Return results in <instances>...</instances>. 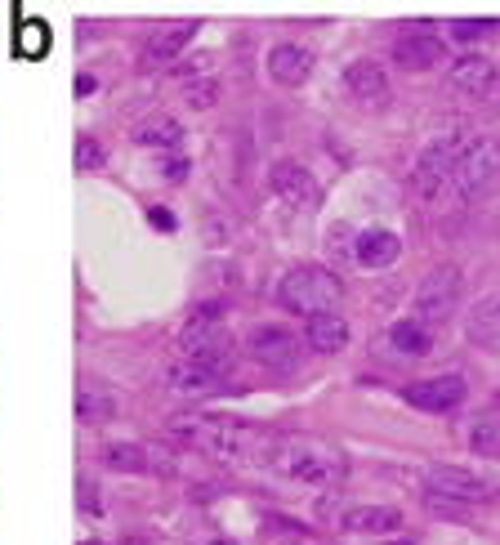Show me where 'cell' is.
Returning a JSON list of instances; mask_svg holds the SVG:
<instances>
[{
  "mask_svg": "<svg viewBox=\"0 0 500 545\" xmlns=\"http://www.w3.org/2000/svg\"><path fill=\"white\" fill-rule=\"evenodd\" d=\"M228 367H233V362H197V358H179L175 367H170L166 385L175 389V394H192V398H197V394H210V389L224 385Z\"/></svg>",
  "mask_w": 500,
  "mask_h": 545,
  "instance_id": "cell-10",
  "label": "cell"
},
{
  "mask_svg": "<svg viewBox=\"0 0 500 545\" xmlns=\"http://www.w3.org/2000/svg\"><path fill=\"white\" fill-rule=\"evenodd\" d=\"M398 255H402V237L389 233V228H362L353 237V260L362 269H389V264H398Z\"/></svg>",
  "mask_w": 500,
  "mask_h": 545,
  "instance_id": "cell-16",
  "label": "cell"
},
{
  "mask_svg": "<svg viewBox=\"0 0 500 545\" xmlns=\"http://www.w3.org/2000/svg\"><path fill=\"white\" fill-rule=\"evenodd\" d=\"M340 523H344V532H398L402 514L393 505H353Z\"/></svg>",
  "mask_w": 500,
  "mask_h": 545,
  "instance_id": "cell-20",
  "label": "cell"
},
{
  "mask_svg": "<svg viewBox=\"0 0 500 545\" xmlns=\"http://www.w3.org/2000/svg\"><path fill=\"white\" fill-rule=\"evenodd\" d=\"M170 434L179 443L197 447V452H210L219 461H250V456H268V443L259 429L242 425V420H228V416H201V411H188V416L170 420Z\"/></svg>",
  "mask_w": 500,
  "mask_h": 545,
  "instance_id": "cell-1",
  "label": "cell"
},
{
  "mask_svg": "<svg viewBox=\"0 0 500 545\" xmlns=\"http://www.w3.org/2000/svg\"><path fill=\"white\" fill-rule=\"evenodd\" d=\"M197 18H184V23H166L157 27V32L148 36V45H143V68H166V63H175L179 54L188 50V41L197 36Z\"/></svg>",
  "mask_w": 500,
  "mask_h": 545,
  "instance_id": "cell-13",
  "label": "cell"
},
{
  "mask_svg": "<svg viewBox=\"0 0 500 545\" xmlns=\"http://www.w3.org/2000/svg\"><path fill=\"white\" fill-rule=\"evenodd\" d=\"M215 99H219V85L215 81H188L184 85V103L188 108H215Z\"/></svg>",
  "mask_w": 500,
  "mask_h": 545,
  "instance_id": "cell-28",
  "label": "cell"
},
{
  "mask_svg": "<svg viewBox=\"0 0 500 545\" xmlns=\"http://www.w3.org/2000/svg\"><path fill=\"white\" fill-rule=\"evenodd\" d=\"M469 447L483 456H500V416L496 411H487V416H478L474 425H469Z\"/></svg>",
  "mask_w": 500,
  "mask_h": 545,
  "instance_id": "cell-26",
  "label": "cell"
},
{
  "mask_svg": "<svg viewBox=\"0 0 500 545\" xmlns=\"http://www.w3.org/2000/svg\"><path fill=\"white\" fill-rule=\"evenodd\" d=\"M451 94H465V99H483V94L496 90V63L483 59V54H460L447 72Z\"/></svg>",
  "mask_w": 500,
  "mask_h": 545,
  "instance_id": "cell-12",
  "label": "cell"
},
{
  "mask_svg": "<svg viewBox=\"0 0 500 545\" xmlns=\"http://www.w3.org/2000/svg\"><path fill=\"white\" fill-rule=\"evenodd\" d=\"M384 545H416V541H411V537H398V541H384Z\"/></svg>",
  "mask_w": 500,
  "mask_h": 545,
  "instance_id": "cell-33",
  "label": "cell"
},
{
  "mask_svg": "<svg viewBox=\"0 0 500 545\" xmlns=\"http://www.w3.org/2000/svg\"><path fill=\"white\" fill-rule=\"evenodd\" d=\"M465 394H469V385L460 376H429V380L407 385V403L420 411H456L465 403Z\"/></svg>",
  "mask_w": 500,
  "mask_h": 545,
  "instance_id": "cell-11",
  "label": "cell"
},
{
  "mask_svg": "<svg viewBox=\"0 0 500 545\" xmlns=\"http://www.w3.org/2000/svg\"><path fill=\"white\" fill-rule=\"evenodd\" d=\"M268 184H273V193L282 197L286 206H304V210L317 206V179L300 166V161H277Z\"/></svg>",
  "mask_w": 500,
  "mask_h": 545,
  "instance_id": "cell-14",
  "label": "cell"
},
{
  "mask_svg": "<svg viewBox=\"0 0 500 545\" xmlns=\"http://www.w3.org/2000/svg\"><path fill=\"white\" fill-rule=\"evenodd\" d=\"M389 344H393L398 353H407V358H420V353H429V344H434V331H429L425 322H416V318L393 322Z\"/></svg>",
  "mask_w": 500,
  "mask_h": 545,
  "instance_id": "cell-23",
  "label": "cell"
},
{
  "mask_svg": "<svg viewBox=\"0 0 500 545\" xmlns=\"http://www.w3.org/2000/svg\"><path fill=\"white\" fill-rule=\"evenodd\" d=\"M161 170H166L170 184H179V179L188 175V161H184V157H166V166H161Z\"/></svg>",
  "mask_w": 500,
  "mask_h": 545,
  "instance_id": "cell-31",
  "label": "cell"
},
{
  "mask_svg": "<svg viewBox=\"0 0 500 545\" xmlns=\"http://www.w3.org/2000/svg\"><path fill=\"white\" fill-rule=\"evenodd\" d=\"M460 295H465V273L456 264H442V269H429L416 286V322L434 327V322H447L456 313Z\"/></svg>",
  "mask_w": 500,
  "mask_h": 545,
  "instance_id": "cell-5",
  "label": "cell"
},
{
  "mask_svg": "<svg viewBox=\"0 0 500 545\" xmlns=\"http://www.w3.org/2000/svg\"><path fill=\"white\" fill-rule=\"evenodd\" d=\"M23 50L27 54H41L45 50V27L36 23V27H23Z\"/></svg>",
  "mask_w": 500,
  "mask_h": 545,
  "instance_id": "cell-30",
  "label": "cell"
},
{
  "mask_svg": "<svg viewBox=\"0 0 500 545\" xmlns=\"http://www.w3.org/2000/svg\"><path fill=\"white\" fill-rule=\"evenodd\" d=\"M496 179H500V139H469L465 152L456 157V166H451L447 193L456 202H469L483 188H492Z\"/></svg>",
  "mask_w": 500,
  "mask_h": 545,
  "instance_id": "cell-4",
  "label": "cell"
},
{
  "mask_svg": "<svg viewBox=\"0 0 500 545\" xmlns=\"http://www.w3.org/2000/svg\"><path fill=\"white\" fill-rule=\"evenodd\" d=\"M99 456H103V465H108V470H117V474H143V470H152V447H143V443H108Z\"/></svg>",
  "mask_w": 500,
  "mask_h": 545,
  "instance_id": "cell-22",
  "label": "cell"
},
{
  "mask_svg": "<svg viewBox=\"0 0 500 545\" xmlns=\"http://www.w3.org/2000/svg\"><path fill=\"white\" fill-rule=\"evenodd\" d=\"M465 331L478 349H500V295H487V300H478L469 309Z\"/></svg>",
  "mask_w": 500,
  "mask_h": 545,
  "instance_id": "cell-19",
  "label": "cell"
},
{
  "mask_svg": "<svg viewBox=\"0 0 500 545\" xmlns=\"http://www.w3.org/2000/svg\"><path fill=\"white\" fill-rule=\"evenodd\" d=\"M152 224H157V228H170V224H175V219H170L166 210H152Z\"/></svg>",
  "mask_w": 500,
  "mask_h": 545,
  "instance_id": "cell-32",
  "label": "cell"
},
{
  "mask_svg": "<svg viewBox=\"0 0 500 545\" xmlns=\"http://www.w3.org/2000/svg\"><path fill=\"white\" fill-rule=\"evenodd\" d=\"M210 545H233V541H210Z\"/></svg>",
  "mask_w": 500,
  "mask_h": 545,
  "instance_id": "cell-34",
  "label": "cell"
},
{
  "mask_svg": "<svg viewBox=\"0 0 500 545\" xmlns=\"http://www.w3.org/2000/svg\"><path fill=\"white\" fill-rule=\"evenodd\" d=\"M492 32H500L496 18H451L447 23V36L456 45H474V41H487Z\"/></svg>",
  "mask_w": 500,
  "mask_h": 545,
  "instance_id": "cell-27",
  "label": "cell"
},
{
  "mask_svg": "<svg viewBox=\"0 0 500 545\" xmlns=\"http://www.w3.org/2000/svg\"><path fill=\"white\" fill-rule=\"evenodd\" d=\"M309 349L317 353H340L349 344V322L340 313H322V318H309V331H304Z\"/></svg>",
  "mask_w": 500,
  "mask_h": 545,
  "instance_id": "cell-21",
  "label": "cell"
},
{
  "mask_svg": "<svg viewBox=\"0 0 500 545\" xmlns=\"http://www.w3.org/2000/svg\"><path fill=\"white\" fill-rule=\"evenodd\" d=\"M76 166L81 170H94V166H103V148L94 143L90 135H85L81 143H76Z\"/></svg>",
  "mask_w": 500,
  "mask_h": 545,
  "instance_id": "cell-29",
  "label": "cell"
},
{
  "mask_svg": "<svg viewBox=\"0 0 500 545\" xmlns=\"http://www.w3.org/2000/svg\"><path fill=\"white\" fill-rule=\"evenodd\" d=\"M134 143H148V148H179V143H184V130H179V121H170V117H152L134 130Z\"/></svg>",
  "mask_w": 500,
  "mask_h": 545,
  "instance_id": "cell-24",
  "label": "cell"
},
{
  "mask_svg": "<svg viewBox=\"0 0 500 545\" xmlns=\"http://www.w3.org/2000/svg\"><path fill=\"white\" fill-rule=\"evenodd\" d=\"M179 349H184V358H197V362H233L228 358L224 322H219V304H201L192 313L184 331H179Z\"/></svg>",
  "mask_w": 500,
  "mask_h": 545,
  "instance_id": "cell-7",
  "label": "cell"
},
{
  "mask_svg": "<svg viewBox=\"0 0 500 545\" xmlns=\"http://www.w3.org/2000/svg\"><path fill=\"white\" fill-rule=\"evenodd\" d=\"M442 59V41L434 32H402L393 41V63L407 72H429Z\"/></svg>",
  "mask_w": 500,
  "mask_h": 545,
  "instance_id": "cell-18",
  "label": "cell"
},
{
  "mask_svg": "<svg viewBox=\"0 0 500 545\" xmlns=\"http://www.w3.org/2000/svg\"><path fill=\"white\" fill-rule=\"evenodd\" d=\"M268 465H273L277 474L295 478V483H309V487H331L349 470L340 447L322 443V438H309V434L273 438V443H268Z\"/></svg>",
  "mask_w": 500,
  "mask_h": 545,
  "instance_id": "cell-2",
  "label": "cell"
},
{
  "mask_svg": "<svg viewBox=\"0 0 500 545\" xmlns=\"http://www.w3.org/2000/svg\"><path fill=\"white\" fill-rule=\"evenodd\" d=\"M246 353L268 371H295L300 367V336L291 327H277V322H264L246 336Z\"/></svg>",
  "mask_w": 500,
  "mask_h": 545,
  "instance_id": "cell-8",
  "label": "cell"
},
{
  "mask_svg": "<svg viewBox=\"0 0 500 545\" xmlns=\"http://www.w3.org/2000/svg\"><path fill=\"white\" fill-rule=\"evenodd\" d=\"M268 76H273L277 85H286V90L304 85L313 76V50H304V45H295V41L273 45V50H268Z\"/></svg>",
  "mask_w": 500,
  "mask_h": 545,
  "instance_id": "cell-15",
  "label": "cell"
},
{
  "mask_svg": "<svg viewBox=\"0 0 500 545\" xmlns=\"http://www.w3.org/2000/svg\"><path fill=\"white\" fill-rule=\"evenodd\" d=\"M344 300V286L331 269H317V264H304V269H291L277 282V304L286 313H300V318H322V313H335V304Z\"/></svg>",
  "mask_w": 500,
  "mask_h": 545,
  "instance_id": "cell-3",
  "label": "cell"
},
{
  "mask_svg": "<svg viewBox=\"0 0 500 545\" xmlns=\"http://www.w3.org/2000/svg\"><path fill=\"white\" fill-rule=\"evenodd\" d=\"M469 139L460 135H447V139H434L425 152L416 157V170H411V193L420 197V202H434V197L447 188L451 179V166H456V157L465 152Z\"/></svg>",
  "mask_w": 500,
  "mask_h": 545,
  "instance_id": "cell-6",
  "label": "cell"
},
{
  "mask_svg": "<svg viewBox=\"0 0 500 545\" xmlns=\"http://www.w3.org/2000/svg\"><path fill=\"white\" fill-rule=\"evenodd\" d=\"M344 90H349L358 103H367V108H380V103L389 99V72L371 59H358V63L344 68Z\"/></svg>",
  "mask_w": 500,
  "mask_h": 545,
  "instance_id": "cell-17",
  "label": "cell"
},
{
  "mask_svg": "<svg viewBox=\"0 0 500 545\" xmlns=\"http://www.w3.org/2000/svg\"><path fill=\"white\" fill-rule=\"evenodd\" d=\"M76 416L85 420V425H94V420H112L117 416V398L103 394V389H81V398H76Z\"/></svg>",
  "mask_w": 500,
  "mask_h": 545,
  "instance_id": "cell-25",
  "label": "cell"
},
{
  "mask_svg": "<svg viewBox=\"0 0 500 545\" xmlns=\"http://www.w3.org/2000/svg\"><path fill=\"white\" fill-rule=\"evenodd\" d=\"M425 483H429V496L434 501H487L492 496V487L483 483L478 474H469V470H456V465H434V470L425 474Z\"/></svg>",
  "mask_w": 500,
  "mask_h": 545,
  "instance_id": "cell-9",
  "label": "cell"
},
{
  "mask_svg": "<svg viewBox=\"0 0 500 545\" xmlns=\"http://www.w3.org/2000/svg\"><path fill=\"white\" fill-rule=\"evenodd\" d=\"M295 545H317V541H295Z\"/></svg>",
  "mask_w": 500,
  "mask_h": 545,
  "instance_id": "cell-35",
  "label": "cell"
}]
</instances>
